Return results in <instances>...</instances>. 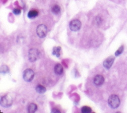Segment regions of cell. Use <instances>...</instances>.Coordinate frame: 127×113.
Masks as SVG:
<instances>
[{"instance_id": "cell-1", "label": "cell", "mask_w": 127, "mask_h": 113, "mask_svg": "<svg viewBox=\"0 0 127 113\" xmlns=\"http://www.w3.org/2000/svg\"><path fill=\"white\" fill-rule=\"evenodd\" d=\"M120 100L119 96L116 94L111 95L108 100L109 106L113 109L118 108L120 105Z\"/></svg>"}, {"instance_id": "cell-2", "label": "cell", "mask_w": 127, "mask_h": 113, "mask_svg": "<svg viewBox=\"0 0 127 113\" xmlns=\"http://www.w3.org/2000/svg\"><path fill=\"white\" fill-rule=\"evenodd\" d=\"M40 56V52L38 49L32 48L28 52V59L31 62L37 61Z\"/></svg>"}, {"instance_id": "cell-3", "label": "cell", "mask_w": 127, "mask_h": 113, "mask_svg": "<svg viewBox=\"0 0 127 113\" xmlns=\"http://www.w3.org/2000/svg\"><path fill=\"white\" fill-rule=\"evenodd\" d=\"M0 104L4 108H8L13 104V99L9 95H5L2 96L0 100Z\"/></svg>"}, {"instance_id": "cell-4", "label": "cell", "mask_w": 127, "mask_h": 113, "mask_svg": "<svg viewBox=\"0 0 127 113\" xmlns=\"http://www.w3.org/2000/svg\"><path fill=\"white\" fill-rule=\"evenodd\" d=\"M47 32V28L44 24L39 25L36 28V34L38 37L43 38L46 37Z\"/></svg>"}, {"instance_id": "cell-5", "label": "cell", "mask_w": 127, "mask_h": 113, "mask_svg": "<svg viewBox=\"0 0 127 113\" xmlns=\"http://www.w3.org/2000/svg\"><path fill=\"white\" fill-rule=\"evenodd\" d=\"M34 77V72L31 69H27L23 72V77L26 82H30Z\"/></svg>"}, {"instance_id": "cell-6", "label": "cell", "mask_w": 127, "mask_h": 113, "mask_svg": "<svg viewBox=\"0 0 127 113\" xmlns=\"http://www.w3.org/2000/svg\"><path fill=\"white\" fill-rule=\"evenodd\" d=\"M81 22L79 20H73L71 21L69 24L70 29L73 31H77L81 27Z\"/></svg>"}, {"instance_id": "cell-7", "label": "cell", "mask_w": 127, "mask_h": 113, "mask_svg": "<svg viewBox=\"0 0 127 113\" xmlns=\"http://www.w3.org/2000/svg\"><path fill=\"white\" fill-rule=\"evenodd\" d=\"M115 58L114 56H110L104 60L103 62V66L106 69H109L112 67L114 63Z\"/></svg>"}, {"instance_id": "cell-8", "label": "cell", "mask_w": 127, "mask_h": 113, "mask_svg": "<svg viewBox=\"0 0 127 113\" xmlns=\"http://www.w3.org/2000/svg\"><path fill=\"white\" fill-rule=\"evenodd\" d=\"M94 83L95 85L99 86L103 84L104 82V78L102 75H97L94 78Z\"/></svg>"}, {"instance_id": "cell-9", "label": "cell", "mask_w": 127, "mask_h": 113, "mask_svg": "<svg viewBox=\"0 0 127 113\" xmlns=\"http://www.w3.org/2000/svg\"><path fill=\"white\" fill-rule=\"evenodd\" d=\"M54 71L56 74L59 75H61L63 73L64 71V69L63 66H62V65H61L60 64H56L54 68Z\"/></svg>"}, {"instance_id": "cell-10", "label": "cell", "mask_w": 127, "mask_h": 113, "mask_svg": "<svg viewBox=\"0 0 127 113\" xmlns=\"http://www.w3.org/2000/svg\"><path fill=\"white\" fill-rule=\"evenodd\" d=\"M37 109V105L34 103L30 104L28 107V112L29 113H35Z\"/></svg>"}, {"instance_id": "cell-11", "label": "cell", "mask_w": 127, "mask_h": 113, "mask_svg": "<svg viewBox=\"0 0 127 113\" xmlns=\"http://www.w3.org/2000/svg\"><path fill=\"white\" fill-rule=\"evenodd\" d=\"M38 13L36 10H33L30 11L28 13V17L30 19H34L38 16Z\"/></svg>"}, {"instance_id": "cell-12", "label": "cell", "mask_w": 127, "mask_h": 113, "mask_svg": "<svg viewBox=\"0 0 127 113\" xmlns=\"http://www.w3.org/2000/svg\"><path fill=\"white\" fill-rule=\"evenodd\" d=\"M61 50V47L60 46L55 47L53 48V54L54 55L56 56L57 57H59L60 56V51Z\"/></svg>"}, {"instance_id": "cell-13", "label": "cell", "mask_w": 127, "mask_h": 113, "mask_svg": "<svg viewBox=\"0 0 127 113\" xmlns=\"http://www.w3.org/2000/svg\"><path fill=\"white\" fill-rule=\"evenodd\" d=\"M35 90L39 93H43L46 90V88L44 86H43L42 85H38L36 87Z\"/></svg>"}, {"instance_id": "cell-14", "label": "cell", "mask_w": 127, "mask_h": 113, "mask_svg": "<svg viewBox=\"0 0 127 113\" xmlns=\"http://www.w3.org/2000/svg\"><path fill=\"white\" fill-rule=\"evenodd\" d=\"M52 11L53 13L55 14H58L59 13H60L61 11V8L59 6L57 5H55L52 7Z\"/></svg>"}, {"instance_id": "cell-15", "label": "cell", "mask_w": 127, "mask_h": 113, "mask_svg": "<svg viewBox=\"0 0 127 113\" xmlns=\"http://www.w3.org/2000/svg\"><path fill=\"white\" fill-rule=\"evenodd\" d=\"M92 110L91 108L87 106H84L81 109V112L83 113H91Z\"/></svg>"}, {"instance_id": "cell-16", "label": "cell", "mask_w": 127, "mask_h": 113, "mask_svg": "<svg viewBox=\"0 0 127 113\" xmlns=\"http://www.w3.org/2000/svg\"><path fill=\"white\" fill-rule=\"evenodd\" d=\"M124 46L123 45H122L121 46H120V47H119V49L116 52V53H115V55H116V56H120L122 53H123V51H124Z\"/></svg>"}, {"instance_id": "cell-17", "label": "cell", "mask_w": 127, "mask_h": 113, "mask_svg": "<svg viewBox=\"0 0 127 113\" xmlns=\"http://www.w3.org/2000/svg\"><path fill=\"white\" fill-rule=\"evenodd\" d=\"M8 71H9V69L8 68V67L6 65H3L1 67V71L2 73H5L6 72H8Z\"/></svg>"}, {"instance_id": "cell-18", "label": "cell", "mask_w": 127, "mask_h": 113, "mask_svg": "<svg viewBox=\"0 0 127 113\" xmlns=\"http://www.w3.org/2000/svg\"><path fill=\"white\" fill-rule=\"evenodd\" d=\"M13 13L14 14H15V15H19L20 13H21V11L20 9H15L14 10H13Z\"/></svg>"}, {"instance_id": "cell-19", "label": "cell", "mask_w": 127, "mask_h": 113, "mask_svg": "<svg viewBox=\"0 0 127 113\" xmlns=\"http://www.w3.org/2000/svg\"><path fill=\"white\" fill-rule=\"evenodd\" d=\"M52 113H60L61 112L57 109H53L52 111Z\"/></svg>"}]
</instances>
